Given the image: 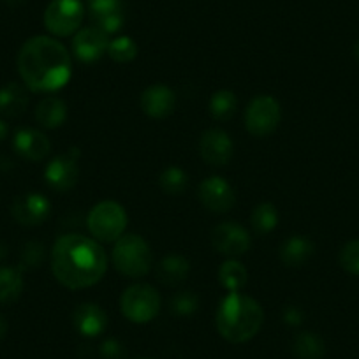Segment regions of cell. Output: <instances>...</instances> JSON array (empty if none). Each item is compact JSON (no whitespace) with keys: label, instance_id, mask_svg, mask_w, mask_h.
I'll list each match as a JSON object with an SVG mask.
<instances>
[{"label":"cell","instance_id":"44dd1931","mask_svg":"<svg viewBox=\"0 0 359 359\" xmlns=\"http://www.w3.org/2000/svg\"><path fill=\"white\" fill-rule=\"evenodd\" d=\"M191 273V262L180 254H169L158 262L157 277L165 285H178Z\"/></svg>","mask_w":359,"mask_h":359},{"label":"cell","instance_id":"e575fe53","mask_svg":"<svg viewBox=\"0 0 359 359\" xmlns=\"http://www.w3.org/2000/svg\"><path fill=\"white\" fill-rule=\"evenodd\" d=\"M8 134H9L8 123H6L4 120H0V143H2V141H4L6 137H8Z\"/></svg>","mask_w":359,"mask_h":359},{"label":"cell","instance_id":"4fadbf2b","mask_svg":"<svg viewBox=\"0 0 359 359\" xmlns=\"http://www.w3.org/2000/svg\"><path fill=\"white\" fill-rule=\"evenodd\" d=\"M108 34L94 25L78 30L72 39V53L83 64H94V62L101 60L108 53Z\"/></svg>","mask_w":359,"mask_h":359},{"label":"cell","instance_id":"7c38bea8","mask_svg":"<svg viewBox=\"0 0 359 359\" xmlns=\"http://www.w3.org/2000/svg\"><path fill=\"white\" fill-rule=\"evenodd\" d=\"M50 199L37 192H27L18 196L11 205V215L20 226L34 227L41 226L50 217Z\"/></svg>","mask_w":359,"mask_h":359},{"label":"cell","instance_id":"5bb4252c","mask_svg":"<svg viewBox=\"0 0 359 359\" xmlns=\"http://www.w3.org/2000/svg\"><path fill=\"white\" fill-rule=\"evenodd\" d=\"M199 151L206 164L222 168V165L229 164V161L233 158L234 144L226 130L210 129L203 133L201 141H199Z\"/></svg>","mask_w":359,"mask_h":359},{"label":"cell","instance_id":"603a6c76","mask_svg":"<svg viewBox=\"0 0 359 359\" xmlns=\"http://www.w3.org/2000/svg\"><path fill=\"white\" fill-rule=\"evenodd\" d=\"M23 292V277L20 268H0V305L16 302Z\"/></svg>","mask_w":359,"mask_h":359},{"label":"cell","instance_id":"e0dca14e","mask_svg":"<svg viewBox=\"0 0 359 359\" xmlns=\"http://www.w3.org/2000/svg\"><path fill=\"white\" fill-rule=\"evenodd\" d=\"M108 323V313L95 303H81L76 306L72 313V324L76 331L86 338H94L104 333Z\"/></svg>","mask_w":359,"mask_h":359},{"label":"cell","instance_id":"d6a6232c","mask_svg":"<svg viewBox=\"0 0 359 359\" xmlns=\"http://www.w3.org/2000/svg\"><path fill=\"white\" fill-rule=\"evenodd\" d=\"M99 354L102 359H126V347L116 338H108L99 347Z\"/></svg>","mask_w":359,"mask_h":359},{"label":"cell","instance_id":"1f68e13d","mask_svg":"<svg viewBox=\"0 0 359 359\" xmlns=\"http://www.w3.org/2000/svg\"><path fill=\"white\" fill-rule=\"evenodd\" d=\"M341 268L351 275H359V240H352L340 252Z\"/></svg>","mask_w":359,"mask_h":359},{"label":"cell","instance_id":"d590c367","mask_svg":"<svg viewBox=\"0 0 359 359\" xmlns=\"http://www.w3.org/2000/svg\"><path fill=\"white\" fill-rule=\"evenodd\" d=\"M6 333H8V320L0 316V340L6 337Z\"/></svg>","mask_w":359,"mask_h":359},{"label":"cell","instance_id":"f35d334b","mask_svg":"<svg viewBox=\"0 0 359 359\" xmlns=\"http://www.w3.org/2000/svg\"><path fill=\"white\" fill-rule=\"evenodd\" d=\"M86 2H88L90 6H94V4H97V2H102V0H86Z\"/></svg>","mask_w":359,"mask_h":359},{"label":"cell","instance_id":"5b68a950","mask_svg":"<svg viewBox=\"0 0 359 359\" xmlns=\"http://www.w3.org/2000/svg\"><path fill=\"white\" fill-rule=\"evenodd\" d=\"M90 234L99 243H115L123 236L127 227V212L120 203L101 201L90 210L86 217Z\"/></svg>","mask_w":359,"mask_h":359},{"label":"cell","instance_id":"ba28073f","mask_svg":"<svg viewBox=\"0 0 359 359\" xmlns=\"http://www.w3.org/2000/svg\"><path fill=\"white\" fill-rule=\"evenodd\" d=\"M83 9L81 0H51L44 11V27L57 37H67L78 32L81 27Z\"/></svg>","mask_w":359,"mask_h":359},{"label":"cell","instance_id":"4dcf8cb0","mask_svg":"<svg viewBox=\"0 0 359 359\" xmlns=\"http://www.w3.org/2000/svg\"><path fill=\"white\" fill-rule=\"evenodd\" d=\"M44 245L39 241H29L20 254V269H32L43 264Z\"/></svg>","mask_w":359,"mask_h":359},{"label":"cell","instance_id":"2e32d148","mask_svg":"<svg viewBox=\"0 0 359 359\" xmlns=\"http://www.w3.org/2000/svg\"><path fill=\"white\" fill-rule=\"evenodd\" d=\"M13 148L20 157L27 158V161H43L48 157L51 150V143L46 137V134L41 133L37 129H18L13 137Z\"/></svg>","mask_w":359,"mask_h":359},{"label":"cell","instance_id":"52a82bcc","mask_svg":"<svg viewBox=\"0 0 359 359\" xmlns=\"http://www.w3.org/2000/svg\"><path fill=\"white\" fill-rule=\"evenodd\" d=\"M280 120V102L271 95H257L245 109V127L254 137H266L273 134Z\"/></svg>","mask_w":359,"mask_h":359},{"label":"cell","instance_id":"9a60e30c","mask_svg":"<svg viewBox=\"0 0 359 359\" xmlns=\"http://www.w3.org/2000/svg\"><path fill=\"white\" fill-rule=\"evenodd\" d=\"M141 111L155 120L168 118L176 108V95L169 86L151 85L144 90L140 97Z\"/></svg>","mask_w":359,"mask_h":359},{"label":"cell","instance_id":"7402d4cb","mask_svg":"<svg viewBox=\"0 0 359 359\" xmlns=\"http://www.w3.org/2000/svg\"><path fill=\"white\" fill-rule=\"evenodd\" d=\"M67 118V106L60 97L43 99L36 108V120L44 129H58Z\"/></svg>","mask_w":359,"mask_h":359},{"label":"cell","instance_id":"8d00e7d4","mask_svg":"<svg viewBox=\"0 0 359 359\" xmlns=\"http://www.w3.org/2000/svg\"><path fill=\"white\" fill-rule=\"evenodd\" d=\"M6 2H8L9 6H20V4H23V0H6Z\"/></svg>","mask_w":359,"mask_h":359},{"label":"cell","instance_id":"4316f807","mask_svg":"<svg viewBox=\"0 0 359 359\" xmlns=\"http://www.w3.org/2000/svg\"><path fill=\"white\" fill-rule=\"evenodd\" d=\"M250 224L254 231L261 236L269 234L278 226V212L271 203H259L250 215Z\"/></svg>","mask_w":359,"mask_h":359},{"label":"cell","instance_id":"30bf717a","mask_svg":"<svg viewBox=\"0 0 359 359\" xmlns=\"http://www.w3.org/2000/svg\"><path fill=\"white\" fill-rule=\"evenodd\" d=\"M201 205L212 213H227L236 203V194L229 182L222 176H210L203 180L198 189Z\"/></svg>","mask_w":359,"mask_h":359},{"label":"cell","instance_id":"3957f363","mask_svg":"<svg viewBox=\"0 0 359 359\" xmlns=\"http://www.w3.org/2000/svg\"><path fill=\"white\" fill-rule=\"evenodd\" d=\"M217 330L231 344L252 340L264 323V312L254 298L241 292H229L217 310Z\"/></svg>","mask_w":359,"mask_h":359},{"label":"cell","instance_id":"f1b7e54d","mask_svg":"<svg viewBox=\"0 0 359 359\" xmlns=\"http://www.w3.org/2000/svg\"><path fill=\"white\" fill-rule=\"evenodd\" d=\"M108 55L111 60L118 62V64H127L137 57V44L127 36L116 37V39L109 41Z\"/></svg>","mask_w":359,"mask_h":359},{"label":"cell","instance_id":"d6986e66","mask_svg":"<svg viewBox=\"0 0 359 359\" xmlns=\"http://www.w3.org/2000/svg\"><path fill=\"white\" fill-rule=\"evenodd\" d=\"M316 245L310 238L302 236V234H294V236L287 238L280 247V261L289 268H298L303 266L310 257L313 255Z\"/></svg>","mask_w":359,"mask_h":359},{"label":"cell","instance_id":"8992f818","mask_svg":"<svg viewBox=\"0 0 359 359\" xmlns=\"http://www.w3.org/2000/svg\"><path fill=\"white\" fill-rule=\"evenodd\" d=\"M120 310L134 324H147L158 316L161 294L148 284H134L122 292Z\"/></svg>","mask_w":359,"mask_h":359},{"label":"cell","instance_id":"f546056e","mask_svg":"<svg viewBox=\"0 0 359 359\" xmlns=\"http://www.w3.org/2000/svg\"><path fill=\"white\" fill-rule=\"evenodd\" d=\"M169 310L178 317H189L199 310L198 294L191 291H180L169 302Z\"/></svg>","mask_w":359,"mask_h":359},{"label":"cell","instance_id":"836d02e7","mask_svg":"<svg viewBox=\"0 0 359 359\" xmlns=\"http://www.w3.org/2000/svg\"><path fill=\"white\" fill-rule=\"evenodd\" d=\"M282 317H284V323L287 326H299L303 323V310L296 305H289L284 309Z\"/></svg>","mask_w":359,"mask_h":359},{"label":"cell","instance_id":"ffe728a7","mask_svg":"<svg viewBox=\"0 0 359 359\" xmlns=\"http://www.w3.org/2000/svg\"><path fill=\"white\" fill-rule=\"evenodd\" d=\"M29 106V95L25 86L11 81L0 88V115L6 118H16L23 115Z\"/></svg>","mask_w":359,"mask_h":359},{"label":"cell","instance_id":"ac0fdd59","mask_svg":"<svg viewBox=\"0 0 359 359\" xmlns=\"http://www.w3.org/2000/svg\"><path fill=\"white\" fill-rule=\"evenodd\" d=\"M90 20L104 34H115L122 29L126 16L120 0H102L97 4L90 6Z\"/></svg>","mask_w":359,"mask_h":359},{"label":"cell","instance_id":"6da1fadb","mask_svg":"<svg viewBox=\"0 0 359 359\" xmlns=\"http://www.w3.org/2000/svg\"><path fill=\"white\" fill-rule=\"evenodd\" d=\"M108 257L101 243L83 234H64L51 248V271L64 287L86 289L106 273Z\"/></svg>","mask_w":359,"mask_h":359},{"label":"cell","instance_id":"cb8c5ba5","mask_svg":"<svg viewBox=\"0 0 359 359\" xmlns=\"http://www.w3.org/2000/svg\"><path fill=\"white\" fill-rule=\"evenodd\" d=\"M219 282L227 292H240L248 282L247 268L240 261L229 259L219 268Z\"/></svg>","mask_w":359,"mask_h":359},{"label":"cell","instance_id":"9c48e42d","mask_svg":"<svg viewBox=\"0 0 359 359\" xmlns=\"http://www.w3.org/2000/svg\"><path fill=\"white\" fill-rule=\"evenodd\" d=\"M79 150L65 151V154L57 155L53 161L44 169V180L46 185L55 192H67L76 185L79 178Z\"/></svg>","mask_w":359,"mask_h":359},{"label":"cell","instance_id":"7a4b0ae2","mask_svg":"<svg viewBox=\"0 0 359 359\" xmlns=\"http://www.w3.org/2000/svg\"><path fill=\"white\" fill-rule=\"evenodd\" d=\"M18 72L32 92H57L72 74L71 55L57 39L36 36L27 41L18 53Z\"/></svg>","mask_w":359,"mask_h":359},{"label":"cell","instance_id":"74e56055","mask_svg":"<svg viewBox=\"0 0 359 359\" xmlns=\"http://www.w3.org/2000/svg\"><path fill=\"white\" fill-rule=\"evenodd\" d=\"M354 57L359 60V41L354 44Z\"/></svg>","mask_w":359,"mask_h":359},{"label":"cell","instance_id":"83f0119b","mask_svg":"<svg viewBox=\"0 0 359 359\" xmlns=\"http://www.w3.org/2000/svg\"><path fill=\"white\" fill-rule=\"evenodd\" d=\"M158 185L169 196L184 194L189 187V175L178 165H169L158 176Z\"/></svg>","mask_w":359,"mask_h":359},{"label":"cell","instance_id":"484cf974","mask_svg":"<svg viewBox=\"0 0 359 359\" xmlns=\"http://www.w3.org/2000/svg\"><path fill=\"white\" fill-rule=\"evenodd\" d=\"M238 108V99L234 95V92L231 90H217L215 94L210 97L208 109L210 115L215 120H229L233 118V115L236 113Z\"/></svg>","mask_w":359,"mask_h":359},{"label":"cell","instance_id":"8fae6325","mask_svg":"<svg viewBox=\"0 0 359 359\" xmlns=\"http://www.w3.org/2000/svg\"><path fill=\"white\" fill-rule=\"evenodd\" d=\"M212 245L219 254L227 257L243 255L250 248L252 240L248 231L236 222H222L213 227Z\"/></svg>","mask_w":359,"mask_h":359},{"label":"cell","instance_id":"d4e9b609","mask_svg":"<svg viewBox=\"0 0 359 359\" xmlns=\"http://www.w3.org/2000/svg\"><path fill=\"white\" fill-rule=\"evenodd\" d=\"M292 352L298 359H323L326 354V345L317 333L303 331V333L296 334L294 341H292Z\"/></svg>","mask_w":359,"mask_h":359},{"label":"cell","instance_id":"277c9868","mask_svg":"<svg viewBox=\"0 0 359 359\" xmlns=\"http://www.w3.org/2000/svg\"><path fill=\"white\" fill-rule=\"evenodd\" d=\"M111 259L116 271L129 278L144 277L151 268V250L140 234H123L118 238Z\"/></svg>","mask_w":359,"mask_h":359}]
</instances>
